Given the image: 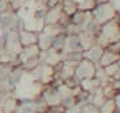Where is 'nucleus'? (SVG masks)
<instances>
[{
	"instance_id": "nucleus-1",
	"label": "nucleus",
	"mask_w": 120,
	"mask_h": 113,
	"mask_svg": "<svg viewBox=\"0 0 120 113\" xmlns=\"http://www.w3.org/2000/svg\"><path fill=\"white\" fill-rule=\"evenodd\" d=\"M120 39V23L117 18L100 25L99 33L96 36V44L101 47H108L111 44L116 43Z\"/></svg>"
},
{
	"instance_id": "nucleus-2",
	"label": "nucleus",
	"mask_w": 120,
	"mask_h": 113,
	"mask_svg": "<svg viewBox=\"0 0 120 113\" xmlns=\"http://www.w3.org/2000/svg\"><path fill=\"white\" fill-rule=\"evenodd\" d=\"M116 9L111 5V3H103V4H98L92 11H91V16L96 24L103 25L105 23L111 21L113 19H116Z\"/></svg>"
},
{
	"instance_id": "nucleus-3",
	"label": "nucleus",
	"mask_w": 120,
	"mask_h": 113,
	"mask_svg": "<svg viewBox=\"0 0 120 113\" xmlns=\"http://www.w3.org/2000/svg\"><path fill=\"white\" fill-rule=\"evenodd\" d=\"M98 69V64H95L92 61L83 59L76 67H75V76H76L80 81L86 80V78H94L95 73Z\"/></svg>"
},
{
	"instance_id": "nucleus-4",
	"label": "nucleus",
	"mask_w": 120,
	"mask_h": 113,
	"mask_svg": "<svg viewBox=\"0 0 120 113\" xmlns=\"http://www.w3.org/2000/svg\"><path fill=\"white\" fill-rule=\"evenodd\" d=\"M65 13L63 12L60 3L53 5V7H48L45 13H44V25L45 24H57V23L61 21Z\"/></svg>"
},
{
	"instance_id": "nucleus-5",
	"label": "nucleus",
	"mask_w": 120,
	"mask_h": 113,
	"mask_svg": "<svg viewBox=\"0 0 120 113\" xmlns=\"http://www.w3.org/2000/svg\"><path fill=\"white\" fill-rule=\"evenodd\" d=\"M17 36H19V41L22 44V47H28V45L38 44V37H39L38 32H34V31L26 29V28L20 27L17 29Z\"/></svg>"
},
{
	"instance_id": "nucleus-6",
	"label": "nucleus",
	"mask_w": 120,
	"mask_h": 113,
	"mask_svg": "<svg viewBox=\"0 0 120 113\" xmlns=\"http://www.w3.org/2000/svg\"><path fill=\"white\" fill-rule=\"evenodd\" d=\"M120 61V53H116L113 51H111L109 48H104V52L100 57V61H99V67H108L111 64H115V63H119Z\"/></svg>"
},
{
	"instance_id": "nucleus-7",
	"label": "nucleus",
	"mask_w": 120,
	"mask_h": 113,
	"mask_svg": "<svg viewBox=\"0 0 120 113\" xmlns=\"http://www.w3.org/2000/svg\"><path fill=\"white\" fill-rule=\"evenodd\" d=\"M103 52H104V47L99 45V44H94L91 48H88L87 51H84V59L92 61L95 64H99Z\"/></svg>"
},
{
	"instance_id": "nucleus-8",
	"label": "nucleus",
	"mask_w": 120,
	"mask_h": 113,
	"mask_svg": "<svg viewBox=\"0 0 120 113\" xmlns=\"http://www.w3.org/2000/svg\"><path fill=\"white\" fill-rule=\"evenodd\" d=\"M52 36L47 35V33H44V32H40L39 33V37H38V47L40 49V52L41 51H47L49 48L52 47Z\"/></svg>"
},
{
	"instance_id": "nucleus-9",
	"label": "nucleus",
	"mask_w": 120,
	"mask_h": 113,
	"mask_svg": "<svg viewBox=\"0 0 120 113\" xmlns=\"http://www.w3.org/2000/svg\"><path fill=\"white\" fill-rule=\"evenodd\" d=\"M65 37H67V33H65V32L53 36L51 48H53L55 51H59V52L63 53V49H64V45H65Z\"/></svg>"
},
{
	"instance_id": "nucleus-10",
	"label": "nucleus",
	"mask_w": 120,
	"mask_h": 113,
	"mask_svg": "<svg viewBox=\"0 0 120 113\" xmlns=\"http://www.w3.org/2000/svg\"><path fill=\"white\" fill-rule=\"evenodd\" d=\"M99 110H100V113H113L116 110L113 99H105V101L99 106Z\"/></svg>"
},
{
	"instance_id": "nucleus-11",
	"label": "nucleus",
	"mask_w": 120,
	"mask_h": 113,
	"mask_svg": "<svg viewBox=\"0 0 120 113\" xmlns=\"http://www.w3.org/2000/svg\"><path fill=\"white\" fill-rule=\"evenodd\" d=\"M12 68H13L12 64H7V63L0 61V81H4L9 77V73H11Z\"/></svg>"
},
{
	"instance_id": "nucleus-12",
	"label": "nucleus",
	"mask_w": 120,
	"mask_h": 113,
	"mask_svg": "<svg viewBox=\"0 0 120 113\" xmlns=\"http://www.w3.org/2000/svg\"><path fill=\"white\" fill-rule=\"evenodd\" d=\"M9 9H12L11 7V0H0V13H4Z\"/></svg>"
},
{
	"instance_id": "nucleus-13",
	"label": "nucleus",
	"mask_w": 120,
	"mask_h": 113,
	"mask_svg": "<svg viewBox=\"0 0 120 113\" xmlns=\"http://www.w3.org/2000/svg\"><path fill=\"white\" fill-rule=\"evenodd\" d=\"M113 101H115V105H116V109L120 110V91L116 92L115 97H113Z\"/></svg>"
},
{
	"instance_id": "nucleus-14",
	"label": "nucleus",
	"mask_w": 120,
	"mask_h": 113,
	"mask_svg": "<svg viewBox=\"0 0 120 113\" xmlns=\"http://www.w3.org/2000/svg\"><path fill=\"white\" fill-rule=\"evenodd\" d=\"M108 1H109L111 5L116 9V12H119L120 11V0H108Z\"/></svg>"
},
{
	"instance_id": "nucleus-15",
	"label": "nucleus",
	"mask_w": 120,
	"mask_h": 113,
	"mask_svg": "<svg viewBox=\"0 0 120 113\" xmlns=\"http://www.w3.org/2000/svg\"><path fill=\"white\" fill-rule=\"evenodd\" d=\"M116 18H117V20H119V21H120V11H119V12H117V15H116Z\"/></svg>"
},
{
	"instance_id": "nucleus-16",
	"label": "nucleus",
	"mask_w": 120,
	"mask_h": 113,
	"mask_svg": "<svg viewBox=\"0 0 120 113\" xmlns=\"http://www.w3.org/2000/svg\"><path fill=\"white\" fill-rule=\"evenodd\" d=\"M75 1H76V3H77V4H79V3H82V1H83V0H75Z\"/></svg>"
},
{
	"instance_id": "nucleus-17",
	"label": "nucleus",
	"mask_w": 120,
	"mask_h": 113,
	"mask_svg": "<svg viewBox=\"0 0 120 113\" xmlns=\"http://www.w3.org/2000/svg\"><path fill=\"white\" fill-rule=\"evenodd\" d=\"M59 113H65V110H61V112H59Z\"/></svg>"
},
{
	"instance_id": "nucleus-18",
	"label": "nucleus",
	"mask_w": 120,
	"mask_h": 113,
	"mask_svg": "<svg viewBox=\"0 0 120 113\" xmlns=\"http://www.w3.org/2000/svg\"><path fill=\"white\" fill-rule=\"evenodd\" d=\"M11 1H12V0H11Z\"/></svg>"
}]
</instances>
